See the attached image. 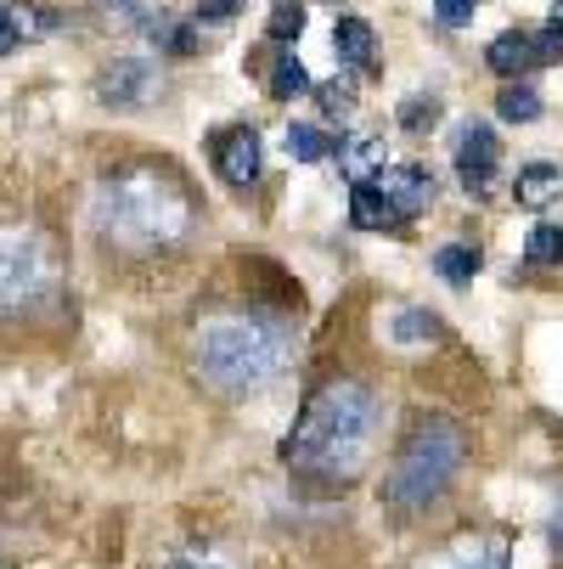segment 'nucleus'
Masks as SVG:
<instances>
[{
    "label": "nucleus",
    "instance_id": "16",
    "mask_svg": "<svg viewBox=\"0 0 563 569\" xmlns=\"http://www.w3.org/2000/svg\"><path fill=\"white\" fill-rule=\"evenodd\" d=\"M479 266H485V249H479V242H440L434 249V271L451 288H468L479 277Z\"/></svg>",
    "mask_w": 563,
    "mask_h": 569
},
{
    "label": "nucleus",
    "instance_id": "13",
    "mask_svg": "<svg viewBox=\"0 0 563 569\" xmlns=\"http://www.w3.org/2000/svg\"><path fill=\"white\" fill-rule=\"evenodd\" d=\"M513 198L524 209H546L552 198H563V164H552V158H530V164H519Z\"/></svg>",
    "mask_w": 563,
    "mask_h": 569
},
{
    "label": "nucleus",
    "instance_id": "4",
    "mask_svg": "<svg viewBox=\"0 0 563 569\" xmlns=\"http://www.w3.org/2000/svg\"><path fill=\"white\" fill-rule=\"evenodd\" d=\"M468 468V435L456 418L445 412H412L406 435H400L389 468H383V485H378V497L394 519H423L434 513L445 497H451V485L462 479Z\"/></svg>",
    "mask_w": 563,
    "mask_h": 569
},
{
    "label": "nucleus",
    "instance_id": "2",
    "mask_svg": "<svg viewBox=\"0 0 563 569\" xmlns=\"http://www.w3.org/2000/svg\"><path fill=\"white\" fill-rule=\"evenodd\" d=\"M299 361V316L271 299H225L192 321V372L220 400L277 389Z\"/></svg>",
    "mask_w": 563,
    "mask_h": 569
},
{
    "label": "nucleus",
    "instance_id": "10",
    "mask_svg": "<svg viewBox=\"0 0 563 569\" xmlns=\"http://www.w3.org/2000/svg\"><path fill=\"white\" fill-rule=\"evenodd\" d=\"M372 181H378V192L389 198V209L400 214V226L423 220V214L434 209V198H440V187H434V170H429V164H383Z\"/></svg>",
    "mask_w": 563,
    "mask_h": 569
},
{
    "label": "nucleus",
    "instance_id": "5",
    "mask_svg": "<svg viewBox=\"0 0 563 569\" xmlns=\"http://www.w3.org/2000/svg\"><path fill=\"white\" fill-rule=\"evenodd\" d=\"M62 282H68V266L46 226L34 220L0 226V316L12 321L51 316L62 305Z\"/></svg>",
    "mask_w": 563,
    "mask_h": 569
},
{
    "label": "nucleus",
    "instance_id": "15",
    "mask_svg": "<svg viewBox=\"0 0 563 569\" xmlns=\"http://www.w3.org/2000/svg\"><path fill=\"white\" fill-rule=\"evenodd\" d=\"M350 226L355 231H400V214L389 209V198L378 192V181H355L350 187Z\"/></svg>",
    "mask_w": 563,
    "mask_h": 569
},
{
    "label": "nucleus",
    "instance_id": "25",
    "mask_svg": "<svg viewBox=\"0 0 563 569\" xmlns=\"http://www.w3.org/2000/svg\"><path fill=\"white\" fill-rule=\"evenodd\" d=\"M265 34H271L277 46H293V40L304 34V7H299V0H277V7H271V23H265Z\"/></svg>",
    "mask_w": 563,
    "mask_h": 569
},
{
    "label": "nucleus",
    "instance_id": "9",
    "mask_svg": "<svg viewBox=\"0 0 563 569\" xmlns=\"http://www.w3.org/2000/svg\"><path fill=\"white\" fill-rule=\"evenodd\" d=\"M152 91H158V62H152V57H113V62L97 73V102H102V108H119V113L147 108Z\"/></svg>",
    "mask_w": 563,
    "mask_h": 569
},
{
    "label": "nucleus",
    "instance_id": "3",
    "mask_svg": "<svg viewBox=\"0 0 563 569\" xmlns=\"http://www.w3.org/2000/svg\"><path fill=\"white\" fill-rule=\"evenodd\" d=\"M91 231L102 237V249H113L124 260L181 254L198 231L192 181L175 164H158V158L119 164L91 192Z\"/></svg>",
    "mask_w": 563,
    "mask_h": 569
},
{
    "label": "nucleus",
    "instance_id": "28",
    "mask_svg": "<svg viewBox=\"0 0 563 569\" xmlns=\"http://www.w3.org/2000/svg\"><path fill=\"white\" fill-rule=\"evenodd\" d=\"M473 12H479V0H434V18H440L445 29H468Z\"/></svg>",
    "mask_w": 563,
    "mask_h": 569
},
{
    "label": "nucleus",
    "instance_id": "29",
    "mask_svg": "<svg viewBox=\"0 0 563 569\" xmlns=\"http://www.w3.org/2000/svg\"><path fill=\"white\" fill-rule=\"evenodd\" d=\"M243 7H249V0H198L192 18H198V23H231Z\"/></svg>",
    "mask_w": 563,
    "mask_h": 569
},
{
    "label": "nucleus",
    "instance_id": "24",
    "mask_svg": "<svg viewBox=\"0 0 563 569\" xmlns=\"http://www.w3.org/2000/svg\"><path fill=\"white\" fill-rule=\"evenodd\" d=\"M315 108H321V119H350L355 113V86L350 79H328V86H315Z\"/></svg>",
    "mask_w": 563,
    "mask_h": 569
},
{
    "label": "nucleus",
    "instance_id": "11",
    "mask_svg": "<svg viewBox=\"0 0 563 569\" xmlns=\"http://www.w3.org/2000/svg\"><path fill=\"white\" fill-rule=\"evenodd\" d=\"M333 51H339V62H344L350 73H372V68H378V34H372V23L355 18V12H339V23H333Z\"/></svg>",
    "mask_w": 563,
    "mask_h": 569
},
{
    "label": "nucleus",
    "instance_id": "21",
    "mask_svg": "<svg viewBox=\"0 0 563 569\" xmlns=\"http://www.w3.org/2000/svg\"><path fill=\"white\" fill-rule=\"evenodd\" d=\"M440 113H445V102L434 91H412L406 102L394 108V119H400V130H406V136H429L440 124Z\"/></svg>",
    "mask_w": 563,
    "mask_h": 569
},
{
    "label": "nucleus",
    "instance_id": "26",
    "mask_svg": "<svg viewBox=\"0 0 563 569\" xmlns=\"http://www.w3.org/2000/svg\"><path fill=\"white\" fill-rule=\"evenodd\" d=\"M12 23L23 40H40V34H57V12L40 7V0H23V7H12Z\"/></svg>",
    "mask_w": 563,
    "mask_h": 569
},
{
    "label": "nucleus",
    "instance_id": "22",
    "mask_svg": "<svg viewBox=\"0 0 563 569\" xmlns=\"http://www.w3.org/2000/svg\"><path fill=\"white\" fill-rule=\"evenodd\" d=\"M389 339H394V345H423V339H440V316H434V310H423V305L394 310Z\"/></svg>",
    "mask_w": 563,
    "mask_h": 569
},
{
    "label": "nucleus",
    "instance_id": "19",
    "mask_svg": "<svg viewBox=\"0 0 563 569\" xmlns=\"http://www.w3.org/2000/svg\"><path fill=\"white\" fill-rule=\"evenodd\" d=\"M282 147H288V158H293V164H321V158L333 152V136L321 130V124H304V119H293V124H288V136H282Z\"/></svg>",
    "mask_w": 563,
    "mask_h": 569
},
{
    "label": "nucleus",
    "instance_id": "20",
    "mask_svg": "<svg viewBox=\"0 0 563 569\" xmlns=\"http://www.w3.org/2000/svg\"><path fill=\"white\" fill-rule=\"evenodd\" d=\"M524 266H530V271H557V266H563V226L541 220V226L524 237Z\"/></svg>",
    "mask_w": 563,
    "mask_h": 569
},
{
    "label": "nucleus",
    "instance_id": "12",
    "mask_svg": "<svg viewBox=\"0 0 563 569\" xmlns=\"http://www.w3.org/2000/svg\"><path fill=\"white\" fill-rule=\"evenodd\" d=\"M485 68H491L496 79H524L530 68H541V62H535V34H524V29L496 34V40L485 46Z\"/></svg>",
    "mask_w": 563,
    "mask_h": 569
},
{
    "label": "nucleus",
    "instance_id": "6",
    "mask_svg": "<svg viewBox=\"0 0 563 569\" xmlns=\"http://www.w3.org/2000/svg\"><path fill=\"white\" fill-rule=\"evenodd\" d=\"M451 164L468 198H491L502 181V136L485 119H462L451 136Z\"/></svg>",
    "mask_w": 563,
    "mask_h": 569
},
{
    "label": "nucleus",
    "instance_id": "17",
    "mask_svg": "<svg viewBox=\"0 0 563 569\" xmlns=\"http://www.w3.org/2000/svg\"><path fill=\"white\" fill-rule=\"evenodd\" d=\"M546 108H541V91L530 86V79H502V91H496V119L507 124H535Z\"/></svg>",
    "mask_w": 563,
    "mask_h": 569
},
{
    "label": "nucleus",
    "instance_id": "32",
    "mask_svg": "<svg viewBox=\"0 0 563 569\" xmlns=\"http://www.w3.org/2000/svg\"><path fill=\"white\" fill-rule=\"evenodd\" d=\"M552 18H557V23H563V0H552Z\"/></svg>",
    "mask_w": 563,
    "mask_h": 569
},
{
    "label": "nucleus",
    "instance_id": "7",
    "mask_svg": "<svg viewBox=\"0 0 563 569\" xmlns=\"http://www.w3.org/2000/svg\"><path fill=\"white\" fill-rule=\"evenodd\" d=\"M418 569H513V552H507V536L502 530H485V525H462L451 530L445 541H434Z\"/></svg>",
    "mask_w": 563,
    "mask_h": 569
},
{
    "label": "nucleus",
    "instance_id": "1",
    "mask_svg": "<svg viewBox=\"0 0 563 569\" xmlns=\"http://www.w3.org/2000/svg\"><path fill=\"white\" fill-rule=\"evenodd\" d=\"M378 440H383V389L372 378L333 372L304 395L277 457L304 491L333 497V491H350L366 473Z\"/></svg>",
    "mask_w": 563,
    "mask_h": 569
},
{
    "label": "nucleus",
    "instance_id": "23",
    "mask_svg": "<svg viewBox=\"0 0 563 569\" xmlns=\"http://www.w3.org/2000/svg\"><path fill=\"white\" fill-rule=\"evenodd\" d=\"M304 91H315L310 73H304V62H299V57H277V68H271V102H293V97H304Z\"/></svg>",
    "mask_w": 563,
    "mask_h": 569
},
{
    "label": "nucleus",
    "instance_id": "8",
    "mask_svg": "<svg viewBox=\"0 0 563 569\" xmlns=\"http://www.w3.org/2000/svg\"><path fill=\"white\" fill-rule=\"evenodd\" d=\"M209 158H214V176L237 192H249L265 170V147H260V130L254 124H225L209 136Z\"/></svg>",
    "mask_w": 563,
    "mask_h": 569
},
{
    "label": "nucleus",
    "instance_id": "18",
    "mask_svg": "<svg viewBox=\"0 0 563 569\" xmlns=\"http://www.w3.org/2000/svg\"><path fill=\"white\" fill-rule=\"evenodd\" d=\"M164 569H249L231 547H214V541H192V547H175L164 558Z\"/></svg>",
    "mask_w": 563,
    "mask_h": 569
},
{
    "label": "nucleus",
    "instance_id": "31",
    "mask_svg": "<svg viewBox=\"0 0 563 569\" xmlns=\"http://www.w3.org/2000/svg\"><path fill=\"white\" fill-rule=\"evenodd\" d=\"M18 40H23V34H18L12 12H0V57H12V51H18Z\"/></svg>",
    "mask_w": 563,
    "mask_h": 569
},
{
    "label": "nucleus",
    "instance_id": "14",
    "mask_svg": "<svg viewBox=\"0 0 563 569\" xmlns=\"http://www.w3.org/2000/svg\"><path fill=\"white\" fill-rule=\"evenodd\" d=\"M333 158H339V176L355 187V181H372L383 170V136H339L333 141Z\"/></svg>",
    "mask_w": 563,
    "mask_h": 569
},
{
    "label": "nucleus",
    "instance_id": "30",
    "mask_svg": "<svg viewBox=\"0 0 563 569\" xmlns=\"http://www.w3.org/2000/svg\"><path fill=\"white\" fill-rule=\"evenodd\" d=\"M546 541H552V552L563 558V491H557V502H552V519H546Z\"/></svg>",
    "mask_w": 563,
    "mask_h": 569
},
{
    "label": "nucleus",
    "instance_id": "27",
    "mask_svg": "<svg viewBox=\"0 0 563 569\" xmlns=\"http://www.w3.org/2000/svg\"><path fill=\"white\" fill-rule=\"evenodd\" d=\"M535 62L546 68V62H563V23L552 18L546 29H535Z\"/></svg>",
    "mask_w": 563,
    "mask_h": 569
},
{
    "label": "nucleus",
    "instance_id": "33",
    "mask_svg": "<svg viewBox=\"0 0 563 569\" xmlns=\"http://www.w3.org/2000/svg\"><path fill=\"white\" fill-rule=\"evenodd\" d=\"M328 7H339V0H328Z\"/></svg>",
    "mask_w": 563,
    "mask_h": 569
}]
</instances>
